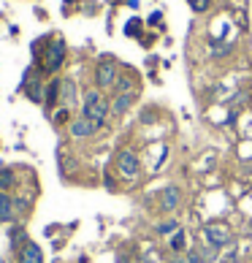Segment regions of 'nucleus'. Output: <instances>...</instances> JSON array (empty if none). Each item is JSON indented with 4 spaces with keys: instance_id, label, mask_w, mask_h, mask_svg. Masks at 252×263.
<instances>
[{
    "instance_id": "nucleus-14",
    "label": "nucleus",
    "mask_w": 252,
    "mask_h": 263,
    "mask_svg": "<svg viewBox=\"0 0 252 263\" xmlns=\"http://www.w3.org/2000/svg\"><path fill=\"white\" fill-rule=\"evenodd\" d=\"M60 101H63V106H65V109H73V106H76V84H73L71 79H65V82H63Z\"/></svg>"
},
{
    "instance_id": "nucleus-3",
    "label": "nucleus",
    "mask_w": 252,
    "mask_h": 263,
    "mask_svg": "<svg viewBox=\"0 0 252 263\" xmlns=\"http://www.w3.org/2000/svg\"><path fill=\"white\" fill-rule=\"evenodd\" d=\"M117 76H120V68L114 60H98L95 65V84H98V90H114V84H117Z\"/></svg>"
},
{
    "instance_id": "nucleus-18",
    "label": "nucleus",
    "mask_w": 252,
    "mask_h": 263,
    "mask_svg": "<svg viewBox=\"0 0 252 263\" xmlns=\"http://www.w3.org/2000/svg\"><path fill=\"white\" fill-rule=\"evenodd\" d=\"M177 231H179L177 220H163V222H158V228H154L158 236H171V233H177Z\"/></svg>"
},
{
    "instance_id": "nucleus-4",
    "label": "nucleus",
    "mask_w": 252,
    "mask_h": 263,
    "mask_svg": "<svg viewBox=\"0 0 252 263\" xmlns=\"http://www.w3.org/2000/svg\"><path fill=\"white\" fill-rule=\"evenodd\" d=\"M117 174L122 179H135L141 174V160H139V155L130 152V149H122L117 155Z\"/></svg>"
},
{
    "instance_id": "nucleus-23",
    "label": "nucleus",
    "mask_w": 252,
    "mask_h": 263,
    "mask_svg": "<svg viewBox=\"0 0 252 263\" xmlns=\"http://www.w3.org/2000/svg\"><path fill=\"white\" fill-rule=\"evenodd\" d=\"M168 263H187V258H185V255H173Z\"/></svg>"
},
{
    "instance_id": "nucleus-9",
    "label": "nucleus",
    "mask_w": 252,
    "mask_h": 263,
    "mask_svg": "<svg viewBox=\"0 0 252 263\" xmlns=\"http://www.w3.org/2000/svg\"><path fill=\"white\" fill-rule=\"evenodd\" d=\"M133 103H135V92L114 95V101H111V114H114V117H125V114L133 109Z\"/></svg>"
},
{
    "instance_id": "nucleus-19",
    "label": "nucleus",
    "mask_w": 252,
    "mask_h": 263,
    "mask_svg": "<svg viewBox=\"0 0 252 263\" xmlns=\"http://www.w3.org/2000/svg\"><path fill=\"white\" fill-rule=\"evenodd\" d=\"M198 252H201V260H203V263H215V260H217V252H220V250L209 247L206 241H203V245L198 247Z\"/></svg>"
},
{
    "instance_id": "nucleus-2",
    "label": "nucleus",
    "mask_w": 252,
    "mask_h": 263,
    "mask_svg": "<svg viewBox=\"0 0 252 263\" xmlns=\"http://www.w3.org/2000/svg\"><path fill=\"white\" fill-rule=\"evenodd\" d=\"M203 241L215 250H222L234 241V233H230V228L225 222H206V226H203Z\"/></svg>"
},
{
    "instance_id": "nucleus-10",
    "label": "nucleus",
    "mask_w": 252,
    "mask_h": 263,
    "mask_svg": "<svg viewBox=\"0 0 252 263\" xmlns=\"http://www.w3.org/2000/svg\"><path fill=\"white\" fill-rule=\"evenodd\" d=\"M14 217H16L14 198L8 193H0V222H14Z\"/></svg>"
},
{
    "instance_id": "nucleus-15",
    "label": "nucleus",
    "mask_w": 252,
    "mask_h": 263,
    "mask_svg": "<svg viewBox=\"0 0 252 263\" xmlns=\"http://www.w3.org/2000/svg\"><path fill=\"white\" fill-rule=\"evenodd\" d=\"M27 98H30L33 103H44V95H46V90H44V84H41V79H35V82H30L27 84Z\"/></svg>"
},
{
    "instance_id": "nucleus-6",
    "label": "nucleus",
    "mask_w": 252,
    "mask_h": 263,
    "mask_svg": "<svg viewBox=\"0 0 252 263\" xmlns=\"http://www.w3.org/2000/svg\"><path fill=\"white\" fill-rule=\"evenodd\" d=\"M101 128L98 125H92L87 117H76V120L68 122V133L73 136V139H90V136H95Z\"/></svg>"
},
{
    "instance_id": "nucleus-17",
    "label": "nucleus",
    "mask_w": 252,
    "mask_h": 263,
    "mask_svg": "<svg viewBox=\"0 0 252 263\" xmlns=\"http://www.w3.org/2000/svg\"><path fill=\"white\" fill-rule=\"evenodd\" d=\"M133 87H135V82H133V76H117V84H114V92L117 95H128V92H133Z\"/></svg>"
},
{
    "instance_id": "nucleus-16",
    "label": "nucleus",
    "mask_w": 252,
    "mask_h": 263,
    "mask_svg": "<svg viewBox=\"0 0 252 263\" xmlns=\"http://www.w3.org/2000/svg\"><path fill=\"white\" fill-rule=\"evenodd\" d=\"M16 184V174L14 168H0V193H8Z\"/></svg>"
},
{
    "instance_id": "nucleus-13",
    "label": "nucleus",
    "mask_w": 252,
    "mask_h": 263,
    "mask_svg": "<svg viewBox=\"0 0 252 263\" xmlns=\"http://www.w3.org/2000/svg\"><path fill=\"white\" fill-rule=\"evenodd\" d=\"M8 241H11V247L19 252L30 239H27V231H25L22 226H11V231H8Z\"/></svg>"
},
{
    "instance_id": "nucleus-22",
    "label": "nucleus",
    "mask_w": 252,
    "mask_h": 263,
    "mask_svg": "<svg viewBox=\"0 0 252 263\" xmlns=\"http://www.w3.org/2000/svg\"><path fill=\"white\" fill-rule=\"evenodd\" d=\"M65 120H68V109L63 106V109H60V111L54 114V122H65Z\"/></svg>"
},
{
    "instance_id": "nucleus-21",
    "label": "nucleus",
    "mask_w": 252,
    "mask_h": 263,
    "mask_svg": "<svg viewBox=\"0 0 252 263\" xmlns=\"http://www.w3.org/2000/svg\"><path fill=\"white\" fill-rule=\"evenodd\" d=\"M185 258H187V263H203V260H201V252H198V247H190V250L185 252Z\"/></svg>"
},
{
    "instance_id": "nucleus-11",
    "label": "nucleus",
    "mask_w": 252,
    "mask_h": 263,
    "mask_svg": "<svg viewBox=\"0 0 252 263\" xmlns=\"http://www.w3.org/2000/svg\"><path fill=\"white\" fill-rule=\"evenodd\" d=\"M60 90H63V82L60 79H52L49 84H46V95H44L46 109H54V106H57V101H60Z\"/></svg>"
},
{
    "instance_id": "nucleus-8",
    "label": "nucleus",
    "mask_w": 252,
    "mask_h": 263,
    "mask_svg": "<svg viewBox=\"0 0 252 263\" xmlns=\"http://www.w3.org/2000/svg\"><path fill=\"white\" fill-rule=\"evenodd\" d=\"M16 263H44V252L35 241H27V245L16 252Z\"/></svg>"
},
{
    "instance_id": "nucleus-20",
    "label": "nucleus",
    "mask_w": 252,
    "mask_h": 263,
    "mask_svg": "<svg viewBox=\"0 0 252 263\" xmlns=\"http://www.w3.org/2000/svg\"><path fill=\"white\" fill-rule=\"evenodd\" d=\"M187 6L196 14H203V11H209V8H211V0H187Z\"/></svg>"
},
{
    "instance_id": "nucleus-12",
    "label": "nucleus",
    "mask_w": 252,
    "mask_h": 263,
    "mask_svg": "<svg viewBox=\"0 0 252 263\" xmlns=\"http://www.w3.org/2000/svg\"><path fill=\"white\" fill-rule=\"evenodd\" d=\"M168 247H171L173 255H182V252H187V231L179 228V231L168 239Z\"/></svg>"
},
{
    "instance_id": "nucleus-1",
    "label": "nucleus",
    "mask_w": 252,
    "mask_h": 263,
    "mask_svg": "<svg viewBox=\"0 0 252 263\" xmlns=\"http://www.w3.org/2000/svg\"><path fill=\"white\" fill-rule=\"evenodd\" d=\"M111 114V101H106L103 90H98V87H92V90L84 92V106H82V117H87L92 125H98V128H103L106 120H109Z\"/></svg>"
},
{
    "instance_id": "nucleus-7",
    "label": "nucleus",
    "mask_w": 252,
    "mask_h": 263,
    "mask_svg": "<svg viewBox=\"0 0 252 263\" xmlns=\"http://www.w3.org/2000/svg\"><path fill=\"white\" fill-rule=\"evenodd\" d=\"M179 203H182V187L179 184H166L160 190V209L173 212V209H179Z\"/></svg>"
},
{
    "instance_id": "nucleus-5",
    "label": "nucleus",
    "mask_w": 252,
    "mask_h": 263,
    "mask_svg": "<svg viewBox=\"0 0 252 263\" xmlns=\"http://www.w3.org/2000/svg\"><path fill=\"white\" fill-rule=\"evenodd\" d=\"M65 60V44L57 38V41L49 44V49H46L44 54V73H54V71H60V65Z\"/></svg>"
}]
</instances>
